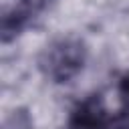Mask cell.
I'll use <instances>...</instances> for the list:
<instances>
[{
  "label": "cell",
  "instance_id": "5",
  "mask_svg": "<svg viewBox=\"0 0 129 129\" xmlns=\"http://www.w3.org/2000/svg\"><path fill=\"white\" fill-rule=\"evenodd\" d=\"M50 4V0H20V4H18V8L22 10V12H26L30 18L36 14V12H40V10H44L46 6Z\"/></svg>",
  "mask_w": 129,
  "mask_h": 129
},
{
  "label": "cell",
  "instance_id": "4",
  "mask_svg": "<svg viewBox=\"0 0 129 129\" xmlns=\"http://www.w3.org/2000/svg\"><path fill=\"white\" fill-rule=\"evenodd\" d=\"M107 129H129V105H123L121 111L109 119Z\"/></svg>",
  "mask_w": 129,
  "mask_h": 129
},
{
  "label": "cell",
  "instance_id": "1",
  "mask_svg": "<svg viewBox=\"0 0 129 129\" xmlns=\"http://www.w3.org/2000/svg\"><path fill=\"white\" fill-rule=\"evenodd\" d=\"M87 60V46L83 40L67 36L50 42L40 54V71L52 83H69L75 79Z\"/></svg>",
  "mask_w": 129,
  "mask_h": 129
},
{
  "label": "cell",
  "instance_id": "6",
  "mask_svg": "<svg viewBox=\"0 0 129 129\" xmlns=\"http://www.w3.org/2000/svg\"><path fill=\"white\" fill-rule=\"evenodd\" d=\"M119 95H121L123 105H129V73L119 81Z\"/></svg>",
  "mask_w": 129,
  "mask_h": 129
},
{
  "label": "cell",
  "instance_id": "2",
  "mask_svg": "<svg viewBox=\"0 0 129 129\" xmlns=\"http://www.w3.org/2000/svg\"><path fill=\"white\" fill-rule=\"evenodd\" d=\"M109 115L105 111V105L99 95H93L79 103L67 121V129H107Z\"/></svg>",
  "mask_w": 129,
  "mask_h": 129
},
{
  "label": "cell",
  "instance_id": "3",
  "mask_svg": "<svg viewBox=\"0 0 129 129\" xmlns=\"http://www.w3.org/2000/svg\"><path fill=\"white\" fill-rule=\"evenodd\" d=\"M2 129H34V123H32V117L28 115V111H24V109H14V111L4 119Z\"/></svg>",
  "mask_w": 129,
  "mask_h": 129
}]
</instances>
